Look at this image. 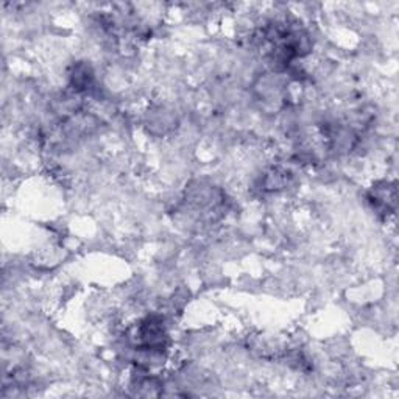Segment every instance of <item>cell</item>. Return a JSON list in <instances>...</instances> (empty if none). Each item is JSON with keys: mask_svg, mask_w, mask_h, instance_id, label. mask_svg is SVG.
<instances>
[{"mask_svg": "<svg viewBox=\"0 0 399 399\" xmlns=\"http://www.w3.org/2000/svg\"><path fill=\"white\" fill-rule=\"evenodd\" d=\"M370 203L382 214H389L393 211L396 205V187L390 184H384L381 187H375L370 192Z\"/></svg>", "mask_w": 399, "mask_h": 399, "instance_id": "cell-1", "label": "cell"}]
</instances>
